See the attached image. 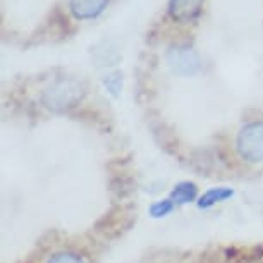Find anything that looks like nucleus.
<instances>
[{
    "instance_id": "obj_1",
    "label": "nucleus",
    "mask_w": 263,
    "mask_h": 263,
    "mask_svg": "<svg viewBox=\"0 0 263 263\" xmlns=\"http://www.w3.org/2000/svg\"><path fill=\"white\" fill-rule=\"evenodd\" d=\"M84 97V86L78 79L61 78L42 93V103L52 110H67L76 107Z\"/></svg>"
},
{
    "instance_id": "obj_2",
    "label": "nucleus",
    "mask_w": 263,
    "mask_h": 263,
    "mask_svg": "<svg viewBox=\"0 0 263 263\" xmlns=\"http://www.w3.org/2000/svg\"><path fill=\"white\" fill-rule=\"evenodd\" d=\"M237 150L248 162L263 160V122L246 124L237 135Z\"/></svg>"
},
{
    "instance_id": "obj_3",
    "label": "nucleus",
    "mask_w": 263,
    "mask_h": 263,
    "mask_svg": "<svg viewBox=\"0 0 263 263\" xmlns=\"http://www.w3.org/2000/svg\"><path fill=\"white\" fill-rule=\"evenodd\" d=\"M168 67L181 76H191L200 69V57L187 45H174L167 52Z\"/></svg>"
},
{
    "instance_id": "obj_4",
    "label": "nucleus",
    "mask_w": 263,
    "mask_h": 263,
    "mask_svg": "<svg viewBox=\"0 0 263 263\" xmlns=\"http://www.w3.org/2000/svg\"><path fill=\"white\" fill-rule=\"evenodd\" d=\"M203 0H168V14L179 23L195 21L200 16Z\"/></svg>"
},
{
    "instance_id": "obj_5",
    "label": "nucleus",
    "mask_w": 263,
    "mask_h": 263,
    "mask_svg": "<svg viewBox=\"0 0 263 263\" xmlns=\"http://www.w3.org/2000/svg\"><path fill=\"white\" fill-rule=\"evenodd\" d=\"M108 0H71V12L76 19H93L100 16Z\"/></svg>"
},
{
    "instance_id": "obj_6",
    "label": "nucleus",
    "mask_w": 263,
    "mask_h": 263,
    "mask_svg": "<svg viewBox=\"0 0 263 263\" xmlns=\"http://www.w3.org/2000/svg\"><path fill=\"white\" fill-rule=\"evenodd\" d=\"M234 195V191L229 190V187H213V190H208L205 195L200 198L198 201V206L200 208H210L215 203L226 201L227 198H231Z\"/></svg>"
},
{
    "instance_id": "obj_7",
    "label": "nucleus",
    "mask_w": 263,
    "mask_h": 263,
    "mask_svg": "<svg viewBox=\"0 0 263 263\" xmlns=\"http://www.w3.org/2000/svg\"><path fill=\"white\" fill-rule=\"evenodd\" d=\"M196 198V186L193 182H181L172 190L171 193V200L177 205H184L190 203Z\"/></svg>"
},
{
    "instance_id": "obj_8",
    "label": "nucleus",
    "mask_w": 263,
    "mask_h": 263,
    "mask_svg": "<svg viewBox=\"0 0 263 263\" xmlns=\"http://www.w3.org/2000/svg\"><path fill=\"white\" fill-rule=\"evenodd\" d=\"M103 84H105V88L110 91V95L119 97V93H121V90H122V74L121 72L110 74V76H107L105 79H103Z\"/></svg>"
},
{
    "instance_id": "obj_9",
    "label": "nucleus",
    "mask_w": 263,
    "mask_h": 263,
    "mask_svg": "<svg viewBox=\"0 0 263 263\" xmlns=\"http://www.w3.org/2000/svg\"><path fill=\"white\" fill-rule=\"evenodd\" d=\"M172 208H174V201L168 198V200H162V201L153 203L152 208H150V213H152V217L160 218V217H165L167 213H171Z\"/></svg>"
},
{
    "instance_id": "obj_10",
    "label": "nucleus",
    "mask_w": 263,
    "mask_h": 263,
    "mask_svg": "<svg viewBox=\"0 0 263 263\" xmlns=\"http://www.w3.org/2000/svg\"><path fill=\"white\" fill-rule=\"evenodd\" d=\"M48 263H83V260L72 253H57L50 258Z\"/></svg>"
}]
</instances>
